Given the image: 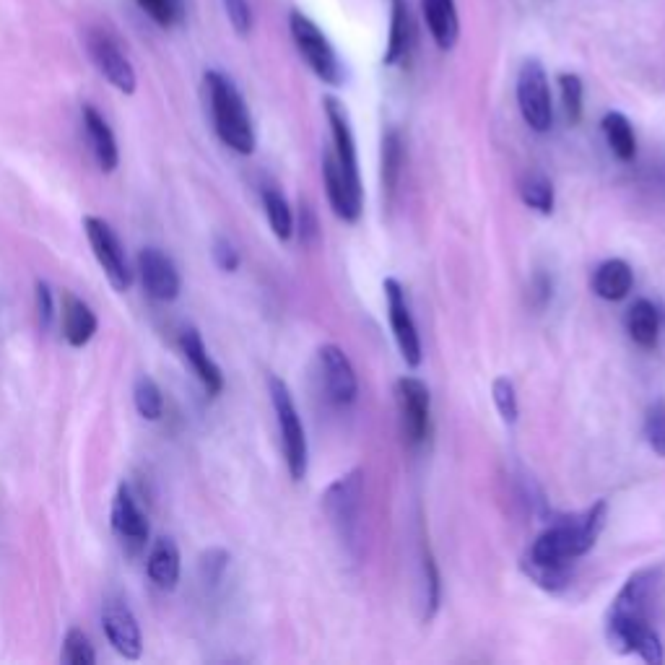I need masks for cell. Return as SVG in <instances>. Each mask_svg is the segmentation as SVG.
Here are the masks:
<instances>
[{"instance_id":"cell-1","label":"cell","mask_w":665,"mask_h":665,"mask_svg":"<svg viewBox=\"0 0 665 665\" xmlns=\"http://www.w3.org/2000/svg\"><path fill=\"white\" fill-rule=\"evenodd\" d=\"M650 572H637L616 595L611 616H608V637L621 653H637L645 663L663 665L665 653L658 632L647 621V593H650Z\"/></svg>"},{"instance_id":"cell-2","label":"cell","mask_w":665,"mask_h":665,"mask_svg":"<svg viewBox=\"0 0 665 665\" xmlns=\"http://www.w3.org/2000/svg\"><path fill=\"white\" fill-rule=\"evenodd\" d=\"M606 515L608 504L595 502L582 517L551 525L549 530H543L541 536L536 538L528 562L538 564V567L567 569L572 559L593 549L603 525H606Z\"/></svg>"},{"instance_id":"cell-3","label":"cell","mask_w":665,"mask_h":665,"mask_svg":"<svg viewBox=\"0 0 665 665\" xmlns=\"http://www.w3.org/2000/svg\"><path fill=\"white\" fill-rule=\"evenodd\" d=\"M206 91L216 136L237 154L250 156L255 151V128H252V117L247 112L245 99H242L237 86L232 84V78H226L219 71H208Z\"/></svg>"},{"instance_id":"cell-4","label":"cell","mask_w":665,"mask_h":665,"mask_svg":"<svg viewBox=\"0 0 665 665\" xmlns=\"http://www.w3.org/2000/svg\"><path fill=\"white\" fill-rule=\"evenodd\" d=\"M268 393H271L273 411H276L278 432H281V445H284V458L289 476L294 481H302L307 476V463H310V450H307V434H304L302 416H299L291 390L281 377H268Z\"/></svg>"},{"instance_id":"cell-5","label":"cell","mask_w":665,"mask_h":665,"mask_svg":"<svg viewBox=\"0 0 665 665\" xmlns=\"http://www.w3.org/2000/svg\"><path fill=\"white\" fill-rule=\"evenodd\" d=\"M289 32L294 45H297L299 55L304 63L310 65V71L315 73L323 84L328 86H341L343 84V65L338 60L336 47L330 45V39L325 37L323 29L304 16L302 11L289 13Z\"/></svg>"},{"instance_id":"cell-6","label":"cell","mask_w":665,"mask_h":665,"mask_svg":"<svg viewBox=\"0 0 665 665\" xmlns=\"http://www.w3.org/2000/svg\"><path fill=\"white\" fill-rule=\"evenodd\" d=\"M517 107L525 125L536 133H546L554 125V104H551V86L541 60H525L517 73Z\"/></svg>"},{"instance_id":"cell-7","label":"cell","mask_w":665,"mask_h":665,"mask_svg":"<svg viewBox=\"0 0 665 665\" xmlns=\"http://www.w3.org/2000/svg\"><path fill=\"white\" fill-rule=\"evenodd\" d=\"M362 471L341 476L325 491L323 504L338 538L354 546L359 541V517H362Z\"/></svg>"},{"instance_id":"cell-8","label":"cell","mask_w":665,"mask_h":665,"mask_svg":"<svg viewBox=\"0 0 665 665\" xmlns=\"http://www.w3.org/2000/svg\"><path fill=\"white\" fill-rule=\"evenodd\" d=\"M84 232L89 239L91 252L97 258L99 268L104 271V276L110 278V284L117 291H128L133 284V271L128 268V258H125L123 242L115 234L110 224L97 216H86L84 219Z\"/></svg>"},{"instance_id":"cell-9","label":"cell","mask_w":665,"mask_h":665,"mask_svg":"<svg viewBox=\"0 0 665 665\" xmlns=\"http://www.w3.org/2000/svg\"><path fill=\"white\" fill-rule=\"evenodd\" d=\"M86 50H89L91 63L97 65V71L102 73L117 91L123 94H133L138 86L136 68L130 65L128 55L123 52L120 42L104 29H89L86 32Z\"/></svg>"},{"instance_id":"cell-10","label":"cell","mask_w":665,"mask_h":665,"mask_svg":"<svg viewBox=\"0 0 665 665\" xmlns=\"http://www.w3.org/2000/svg\"><path fill=\"white\" fill-rule=\"evenodd\" d=\"M112 533L120 541L123 551L128 556L143 554L146 543H149L151 528L146 520V512L141 510V504L136 502L133 491L125 484L117 486V494L112 499V512H110Z\"/></svg>"},{"instance_id":"cell-11","label":"cell","mask_w":665,"mask_h":665,"mask_svg":"<svg viewBox=\"0 0 665 665\" xmlns=\"http://www.w3.org/2000/svg\"><path fill=\"white\" fill-rule=\"evenodd\" d=\"M385 299H388V317H390V328H393L395 343H398V349H401L403 362L408 367H419L421 364V338L419 330H416L414 317H411V310H408L406 302V291L403 286L395 281V278H385Z\"/></svg>"},{"instance_id":"cell-12","label":"cell","mask_w":665,"mask_h":665,"mask_svg":"<svg viewBox=\"0 0 665 665\" xmlns=\"http://www.w3.org/2000/svg\"><path fill=\"white\" fill-rule=\"evenodd\" d=\"M395 395H398V408H401L403 434L408 442H424L429 432V411H432V398L429 388L419 377H401L395 382Z\"/></svg>"},{"instance_id":"cell-13","label":"cell","mask_w":665,"mask_h":665,"mask_svg":"<svg viewBox=\"0 0 665 665\" xmlns=\"http://www.w3.org/2000/svg\"><path fill=\"white\" fill-rule=\"evenodd\" d=\"M138 273H141L143 289L156 302H175L180 297L182 278L177 265L169 255H164L156 247H146L138 255Z\"/></svg>"},{"instance_id":"cell-14","label":"cell","mask_w":665,"mask_h":665,"mask_svg":"<svg viewBox=\"0 0 665 665\" xmlns=\"http://www.w3.org/2000/svg\"><path fill=\"white\" fill-rule=\"evenodd\" d=\"M317 362H320V372H323L325 393L336 406H349L356 401L359 393V380H356V369L346 351L328 343L323 349L317 351Z\"/></svg>"},{"instance_id":"cell-15","label":"cell","mask_w":665,"mask_h":665,"mask_svg":"<svg viewBox=\"0 0 665 665\" xmlns=\"http://www.w3.org/2000/svg\"><path fill=\"white\" fill-rule=\"evenodd\" d=\"M102 627L110 645L115 647L117 653L128 660H138L143 653V637L141 627H138L136 616L130 611L128 603L123 598H112L104 603L102 611Z\"/></svg>"},{"instance_id":"cell-16","label":"cell","mask_w":665,"mask_h":665,"mask_svg":"<svg viewBox=\"0 0 665 665\" xmlns=\"http://www.w3.org/2000/svg\"><path fill=\"white\" fill-rule=\"evenodd\" d=\"M323 182L330 206H333L338 219L351 221V224L359 221V216H362V188L343 175L341 164H338L333 151H325L323 154Z\"/></svg>"},{"instance_id":"cell-17","label":"cell","mask_w":665,"mask_h":665,"mask_svg":"<svg viewBox=\"0 0 665 665\" xmlns=\"http://www.w3.org/2000/svg\"><path fill=\"white\" fill-rule=\"evenodd\" d=\"M323 107L325 115H328L330 133H333V154H336L338 164H341L343 175L362 188V175H359V159H356V141L354 130H351L349 112H346L341 99L336 97H325Z\"/></svg>"},{"instance_id":"cell-18","label":"cell","mask_w":665,"mask_h":665,"mask_svg":"<svg viewBox=\"0 0 665 665\" xmlns=\"http://www.w3.org/2000/svg\"><path fill=\"white\" fill-rule=\"evenodd\" d=\"M414 37V16H411L408 0H390V34L382 63L388 68L406 65L408 58H411V50H414Z\"/></svg>"},{"instance_id":"cell-19","label":"cell","mask_w":665,"mask_h":665,"mask_svg":"<svg viewBox=\"0 0 665 665\" xmlns=\"http://www.w3.org/2000/svg\"><path fill=\"white\" fill-rule=\"evenodd\" d=\"M180 349L188 359V364L193 367L195 377L201 380V385L206 388L208 395H219L224 390V375H221L219 364L211 359L208 354L206 343H203L201 333L195 328H185L180 336Z\"/></svg>"},{"instance_id":"cell-20","label":"cell","mask_w":665,"mask_h":665,"mask_svg":"<svg viewBox=\"0 0 665 665\" xmlns=\"http://www.w3.org/2000/svg\"><path fill=\"white\" fill-rule=\"evenodd\" d=\"M421 13L427 21L434 45L442 52H450L460 39V16L455 0H421Z\"/></svg>"},{"instance_id":"cell-21","label":"cell","mask_w":665,"mask_h":665,"mask_svg":"<svg viewBox=\"0 0 665 665\" xmlns=\"http://www.w3.org/2000/svg\"><path fill=\"white\" fill-rule=\"evenodd\" d=\"M60 320H63L65 341L71 343L73 349H84L86 343L97 336V315L76 294H63V315H60Z\"/></svg>"},{"instance_id":"cell-22","label":"cell","mask_w":665,"mask_h":665,"mask_svg":"<svg viewBox=\"0 0 665 665\" xmlns=\"http://www.w3.org/2000/svg\"><path fill=\"white\" fill-rule=\"evenodd\" d=\"M84 128L86 138H89V146L94 151V159H97L99 169L102 172H115L117 164H120V151H117V141L112 128L107 125L102 115H99L91 104H84Z\"/></svg>"},{"instance_id":"cell-23","label":"cell","mask_w":665,"mask_h":665,"mask_svg":"<svg viewBox=\"0 0 665 665\" xmlns=\"http://www.w3.org/2000/svg\"><path fill=\"white\" fill-rule=\"evenodd\" d=\"M182 559L172 538H159L149 551V577L159 590H175L180 582Z\"/></svg>"},{"instance_id":"cell-24","label":"cell","mask_w":665,"mask_h":665,"mask_svg":"<svg viewBox=\"0 0 665 665\" xmlns=\"http://www.w3.org/2000/svg\"><path fill=\"white\" fill-rule=\"evenodd\" d=\"M663 317L650 299H637L627 312V333L640 349H655L660 341Z\"/></svg>"},{"instance_id":"cell-25","label":"cell","mask_w":665,"mask_h":665,"mask_svg":"<svg viewBox=\"0 0 665 665\" xmlns=\"http://www.w3.org/2000/svg\"><path fill=\"white\" fill-rule=\"evenodd\" d=\"M634 286V273L632 265L621 258H611L606 263L598 265V271L593 276V291L606 302H619L632 291Z\"/></svg>"},{"instance_id":"cell-26","label":"cell","mask_w":665,"mask_h":665,"mask_svg":"<svg viewBox=\"0 0 665 665\" xmlns=\"http://www.w3.org/2000/svg\"><path fill=\"white\" fill-rule=\"evenodd\" d=\"M603 136L608 141V149L614 151L619 162H632L637 156V136L629 123V117L624 112H608L601 120Z\"/></svg>"},{"instance_id":"cell-27","label":"cell","mask_w":665,"mask_h":665,"mask_svg":"<svg viewBox=\"0 0 665 665\" xmlns=\"http://www.w3.org/2000/svg\"><path fill=\"white\" fill-rule=\"evenodd\" d=\"M263 208L265 216H268V224H271L273 234H276L281 242L291 237L294 232V216H291L289 201H286L284 195L278 193L276 188H265L263 190Z\"/></svg>"},{"instance_id":"cell-28","label":"cell","mask_w":665,"mask_h":665,"mask_svg":"<svg viewBox=\"0 0 665 665\" xmlns=\"http://www.w3.org/2000/svg\"><path fill=\"white\" fill-rule=\"evenodd\" d=\"M403 167V141L398 130H388L382 138V185L388 195L395 193V185L401 180Z\"/></svg>"},{"instance_id":"cell-29","label":"cell","mask_w":665,"mask_h":665,"mask_svg":"<svg viewBox=\"0 0 665 665\" xmlns=\"http://www.w3.org/2000/svg\"><path fill=\"white\" fill-rule=\"evenodd\" d=\"M133 403L146 421H159L164 416L162 388L149 375H141L133 385Z\"/></svg>"},{"instance_id":"cell-30","label":"cell","mask_w":665,"mask_h":665,"mask_svg":"<svg viewBox=\"0 0 665 665\" xmlns=\"http://www.w3.org/2000/svg\"><path fill=\"white\" fill-rule=\"evenodd\" d=\"M520 198H523L525 206L543 216H549L554 211V185L546 175L525 177L523 185H520Z\"/></svg>"},{"instance_id":"cell-31","label":"cell","mask_w":665,"mask_h":665,"mask_svg":"<svg viewBox=\"0 0 665 665\" xmlns=\"http://www.w3.org/2000/svg\"><path fill=\"white\" fill-rule=\"evenodd\" d=\"M559 91H562V104L564 115L572 125L582 120V110H585V86L577 73H562L559 76Z\"/></svg>"},{"instance_id":"cell-32","label":"cell","mask_w":665,"mask_h":665,"mask_svg":"<svg viewBox=\"0 0 665 665\" xmlns=\"http://www.w3.org/2000/svg\"><path fill=\"white\" fill-rule=\"evenodd\" d=\"M63 663L65 665H94L97 663V653H94V645L86 637L81 629H68L63 640Z\"/></svg>"},{"instance_id":"cell-33","label":"cell","mask_w":665,"mask_h":665,"mask_svg":"<svg viewBox=\"0 0 665 665\" xmlns=\"http://www.w3.org/2000/svg\"><path fill=\"white\" fill-rule=\"evenodd\" d=\"M141 11L149 16L154 24L162 29H169L182 21V3L180 0H136Z\"/></svg>"},{"instance_id":"cell-34","label":"cell","mask_w":665,"mask_h":665,"mask_svg":"<svg viewBox=\"0 0 665 665\" xmlns=\"http://www.w3.org/2000/svg\"><path fill=\"white\" fill-rule=\"evenodd\" d=\"M645 437L647 445L653 447L655 455L665 458V403L658 401L650 406L645 419Z\"/></svg>"},{"instance_id":"cell-35","label":"cell","mask_w":665,"mask_h":665,"mask_svg":"<svg viewBox=\"0 0 665 665\" xmlns=\"http://www.w3.org/2000/svg\"><path fill=\"white\" fill-rule=\"evenodd\" d=\"M491 395H494V403H497L499 414L507 424H515L517 421V395H515V385H512L507 377H497L494 385H491Z\"/></svg>"},{"instance_id":"cell-36","label":"cell","mask_w":665,"mask_h":665,"mask_svg":"<svg viewBox=\"0 0 665 665\" xmlns=\"http://www.w3.org/2000/svg\"><path fill=\"white\" fill-rule=\"evenodd\" d=\"M226 16H229V24L234 26V32L239 37H247L252 32V8L247 0H224Z\"/></svg>"},{"instance_id":"cell-37","label":"cell","mask_w":665,"mask_h":665,"mask_svg":"<svg viewBox=\"0 0 665 665\" xmlns=\"http://www.w3.org/2000/svg\"><path fill=\"white\" fill-rule=\"evenodd\" d=\"M229 564V554L224 549H211L201 559V575L208 585H219L224 577V569Z\"/></svg>"},{"instance_id":"cell-38","label":"cell","mask_w":665,"mask_h":665,"mask_svg":"<svg viewBox=\"0 0 665 665\" xmlns=\"http://www.w3.org/2000/svg\"><path fill=\"white\" fill-rule=\"evenodd\" d=\"M34 297H37V317L42 328H50L52 320H55V294H52L50 284L39 278L34 284Z\"/></svg>"},{"instance_id":"cell-39","label":"cell","mask_w":665,"mask_h":665,"mask_svg":"<svg viewBox=\"0 0 665 665\" xmlns=\"http://www.w3.org/2000/svg\"><path fill=\"white\" fill-rule=\"evenodd\" d=\"M424 577H427V619H432L437 606H440V575H437V564H434L429 546L424 549Z\"/></svg>"},{"instance_id":"cell-40","label":"cell","mask_w":665,"mask_h":665,"mask_svg":"<svg viewBox=\"0 0 665 665\" xmlns=\"http://www.w3.org/2000/svg\"><path fill=\"white\" fill-rule=\"evenodd\" d=\"M214 263L226 273H234L239 268V252L229 239L219 237L214 242Z\"/></svg>"},{"instance_id":"cell-41","label":"cell","mask_w":665,"mask_h":665,"mask_svg":"<svg viewBox=\"0 0 665 665\" xmlns=\"http://www.w3.org/2000/svg\"><path fill=\"white\" fill-rule=\"evenodd\" d=\"M533 297L536 299L538 307H543V304L549 302L551 299V281L546 276H536V281H533Z\"/></svg>"}]
</instances>
